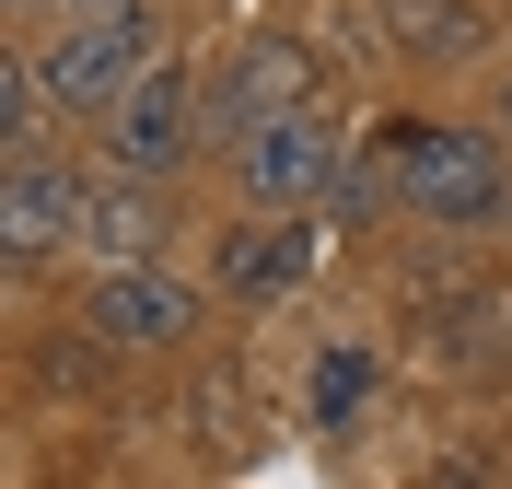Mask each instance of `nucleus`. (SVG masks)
Instances as JSON below:
<instances>
[{
    "mask_svg": "<svg viewBox=\"0 0 512 489\" xmlns=\"http://www.w3.org/2000/svg\"><path fill=\"white\" fill-rule=\"evenodd\" d=\"M384 187L396 210L431 233H501L512 222V152L501 129H466V117H408V129H384Z\"/></svg>",
    "mask_w": 512,
    "mask_h": 489,
    "instance_id": "f257e3e1",
    "label": "nucleus"
},
{
    "mask_svg": "<svg viewBox=\"0 0 512 489\" xmlns=\"http://www.w3.org/2000/svg\"><path fill=\"white\" fill-rule=\"evenodd\" d=\"M35 70H47V94H59V117L82 129V117H105V105L140 82L152 59H175L163 47V0H117V12H70V24L24 35Z\"/></svg>",
    "mask_w": 512,
    "mask_h": 489,
    "instance_id": "f03ea898",
    "label": "nucleus"
},
{
    "mask_svg": "<svg viewBox=\"0 0 512 489\" xmlns=\"http://www.w3.org/2000/svg\"><path fill=\"white\" fill-rule=\"evenodd\" d=\"M163 245H175V187H152V175H105V163H94L82 257H94V268H163Z\"/></svg>",
    "mask_w": 512,
    "mask_h": 489,
    "instance_id": "1a4fd4ad",
    "label": "nucleus"
},
{
    "mask_svg": "<svg viewBox=\"0 0 512 489\" xmlns=\"http://www.w3.org/2000/svg\"><path fill=\"white\" fill-rule=\"evenodd\" d=\"M82 198H94V175L82 163H0V257L12 268H59L82 257Z\"/></svg>",
    "mask_w": 512,
    "mask_h": 489,
    "instance_id": "6e6552de",
    "label": "nucleus"
},
{
    "mask_svg": "<svg viewBox=\"0 0 512 489\" xmlns=\"http://www.w3.org/2000/svg\"><path fill=\"white\" fill-rule=\"evenodd\" d=\"M198 315H210V292L198 280H175V268H94V292H82V326H94L105 350H187Z\"/></svg>",
    "mask_w": 512,
    "mask_h": 489,
    "instance_id": "423d86ee",
    "label": "nucleus"
},
{
    "mask_svg": "<svg viewBox=\"0 0 512 489\" xmlns=\"http://www.w3.org/2000/svg\"><path fill=\"white\" fill-rule=\"evenodd\" d=\"M303 105H326V70L303 35H245L222 70H210V140H256L268 117H303Z\"/></svg>",
    "mask_w": 512,
    "mask_h": 489,
    "instance_id": "20e7f679",
    "label": "nucleus"
},
{
    "mask_svg": "<svg viewBox=\"0 0 512 489\" xmlns=\"http://www.w3.org/2000/svg\"><path fill=\"white\" fill-rule=\"evenodd\" d=\"M198 140H210V82H198V59H152V70H140V82L94 117L105 175H152V187L187 175Z\"/></svg>",
    "mask_w": 512,
    "mask_h": 489,
    "instance_id": "7ed1b4c3",
    "label": "nucleus"
},
{
    "mask_svg": "<svg viewBox=\"0 0 512 489\" xmlns=\"http://www.w3.org/2000/svg\"><path fill=\"white\" fill-rule=\"evenodd\" d=\"M361 396H373V350H350V338H338V350L315 361V420L338 431V420H350V408H361Z\"/></svg>",
    "mask_w": 512,
    "mask_h": 489,
    "instance_id": "f8f14e48",
    "label": "nucleus"
},
{
    "mask_svg": "<svg viewBox=\"0 0 512 489\" xmlns=\"http://www.w3.org/2000/svg\"><path fill=\"white\" fill-rule=\"evenodd\" d=\"M0 152H12V163H47V152H59V94H47L35 47L0 59Z\"/></svg>",
    "mask_w": 512,
    "mask_h": 489,
    "instance_id": "9b49d317",
    "label": "nucleus"
},
{
    "mask_svg": "<svg viewBox=\"0 0 512 489\" xmlns=\"http://www.w3.org/2000/svg\"><path fill=\"white\" fill-rule=\"evenodd\" d=\"M373 35H384V59H408V70L478 59V12L466 0H373Z\"/></svg>",
    "mask_w": 512,
    "mask_h": 489,
    "instance_id": "9d476101",
    "label": "nucleus"
},
{
    "mask_svg": "<svg viewBox=\"0 0 512 489\" xmlns=\"http://www.w3.org/2000/svg\"><path fill=\"white\" fill-rule=\"evenodd\" d=\"M70 12H117V0H12V24H35V35L70 24Z\"/></svg>",
    "mask_w": 512,
    "mask_h": 489,
    "instance_id": "ddd939ff",
    "label": "nucleus"
},
{
    "mask_svg": "<svg viewBox=\"0 0 512 489\" xmlns=\"http://www.w3.org/2000/svg\"><path fill=\"white\" fill-rule=\"evenodd\" d=\"M303 280H315V210H245V222L210 245V292L245 303V315L291 303Z\"/></svg>",
    "mask_w": 512,
    "mask_h": 489,
    "instance_id": "0eeeda50",
    "label": "nucleus"
},
{
    "mask_svg": "<svg viewBox=\"0 0 512 489\" xmlns=\"http://www.w3.org/2000/svg\"><path fill=\"white\" fill-rule=\"evenodd\" d=\"M489 129H501V152H512V70L489 82Z\"/></svg>",
    "mask_w": 512,
    "mask_h": 489,
    "instance_id": "4468645a",
    "label": "nucleus"
},
{
    "mask_svg": "<svg viewBox=\"0 0 512 489\" xmlns=\"http://www.w3.org/2000/svg\"><path fill=\"white\" fill-rule=\"evenodd\" d=\"M233 187H245V210H315V198H338V175H350V152H338V117L326 105H303V117H268L256 140H233Z\"/></svg>",
    "mask_w": 512,
    "mask_h": 489,
    "instance_id": "39448f33",
    "label": "nucleus"
}]
</instances>
